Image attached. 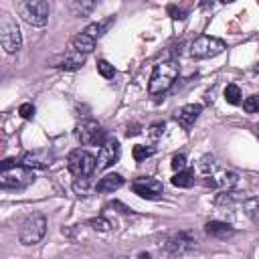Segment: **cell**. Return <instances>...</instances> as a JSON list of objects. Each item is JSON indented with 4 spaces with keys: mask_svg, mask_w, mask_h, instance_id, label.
<instances>
[{
    "mask_svg": "<svg viewBox=\"0 0 259 259\" xmlns=\"http://www.w3.org/2000/svg\"><path fill=\"white\" fill-rule=\"evenodd\" d=\"M200 111H202V107H200L198 103H188V105H184V107L178 111V123H180L182 127H186V130L192 127L194 121L198 119Z\"/></svg>",
    "mask_w": 259,
    "mask_h": 259,
    "instance_id": "obj_14",
    "label": "cell"
},
{
    "mask_svg": "<svg viewBox=\"0 0 259 259\" xmlns=\"http://www.w3.org/2000/svg\"><path fill=\"white\" fill-rule=\"evenodd\" d=\"M83 65H85V55H81L77 51H71L57 67L63 69V71H75V69H81Z\"/></svg>",
    "mask_w": 259,
    "mask_h": 259,
    "instance_id": "obj_17",
    "label": "cell"
},
{
    "mask_svg": "<svg viewBox=\"0 0 259 259\" xmlns=\"http://www.w3.org/2000/svg\"><path fill=\"white\" fill-rule=\"evenodd\" d=\"M243 210H245V214H247L255 225H259V198H249V200H245Z\"/></svg>",
    "mask_w": 259,
    "mask_h": 259,
    "instance_id": "obj_19",
    "label": "cell"
},
{
    "mask_svg": "<svg viewBox=\"0 0 259 259\" xmlns=\"http://www.w3.org/2000/svg\"><path fill=\"white\" fill-rule=\"evenodd\" d=\"M172 184L178 188H190L194 184V172L192 170H182V172H174L172 176Z\"/></svg>",
    "mask_w": 259,
    "mask_h": 259,
    "instance_id": "obj_18",
    "label": "cell"
},
{
    "mask_svg": "<svg viewBox=\"0 0 259 259\" xmlns=\"http://www.w3.org/2000/svg\"><path fill=\"white\" fill-rule=\"evenodd\" d=\"M67 168L73 176L77 178H87L89 174H93V170L97 168V158L93 154H89L87 150H73L67 158Z\"/></svg>",
    "mask_w": 259,
    "mask_h": 259,
    "instance_id": "obj_5",
    "label": "cell"
},
{
    "mask_svg": "<svg viewBox=\"0 0 259 259\" xmlns=\"http://www.w3.org/2000/svg\"><path fill=\"white\" fill-rule=\"evenodd\" d=\"M170 166H172L174 172H182V170L186 168V156H184V154H176V156H172Z\"/></svg>",
    "mask_w": 259,
    "mask_h": 259,
    "instance_id": "obj_25",
    "label": "cell"
},
{
    "mask_svg": "<svg viewBox=\"0 0 259 259\" xmlns=\"http://www.w3.org/2000/svg\"><path fill=\"white\" fill-rule=\"evenodd\" d=\"M47 233V219L38 212L30 214L22 225H20V231H18V239L22 245H36Z\"/></svg>",
    "mask_w": 259,
    "mask_h": 259,
    "instance_id": "obj_6",
    "label": "cell"
},
{
    "mask_svg": "<svg viewBox=\"0 0 259 259\" xmlns=\"http://www.w3.org/2000/svg\"><path fill=\"white\" fill-rule=\"evenodd\" d=\"M71 45H73V51H77V53H81V55H89V53L95 49V38L87 36L85 32H79L77 36H73Z\"/></svg>",
    "mask_w": 259,
    "mask_h": 259,
    "instance_id": "obj_16",
    "label": "cell"
},
{
    "mask_svg": "<svg viewBox=\"0 0 259 259\" xmlns=\"http://www.w3.org/2000/svg\"><path fill=\"white\" fill-rule=\"evenodd\" d=\"M225 99H227L231 105H239V103H241V89H239V85H235V83L227 85V87H225Z\"/></svg>",
    "mask_w": 259,
    "mask_h": 259,
    "instance_id": "obj_20",
    "label": "cell"
},
{
    "mask_svg": "<svg viewBox=\"0 0 259 259\" xmlns=\"http://www.w3.org/2000/svg\"><path fill=\"white\" fill-rule=\"evenodd\" d=\"M34 182V172L26 166H10V168H2L0 170V186L2 188H24L28 184Z\"/></svg>",
    "mask_w": 259,
    "mask_h": 259,
    "instance_id": "obj_4",
    "label": "cell"
},
{
    "mask_svg": "<svg viewBox=\"0 0 259 259\" xmlns=\"http://www.w3.org/2000/svg\"><path fill=\"white\" fill-rule=\"evenodd\" d=\"M77 138L81 144L85 146H103L107 140H105V134L101 130V125L95 121V119H85L77 125Z\"/></svg>",
    "mask_w": 259,
    "mask_h": 259,
    "instance_id": "obj_8",
    "label": "cell"
},
{
    "mask_svg": "<svg viewBox=\"0 0 259 259\" xmlns=\"http://www.w3.org/2000/svg\"><path fill=\"white\" fill-rule=\"evenodd\" d=\"M18 14L32 26H45L49 20V12H51V4L45 0H26V2H18L16 4Z\"/></svg>",
    "mask_w": 259,
    "mask_h": 259,
    "instance_id": "obj_3",
    "label": "cell"
},
{
    "mask_svg": "<svg viewBox=\"0 0 259 259\" xmlns=\"http://www.w3.org/2000/svg\"><path fill=\"white\" fill-rule=\"evenodd\" d=\"M119 144L115 140H107L101 148H99V154H97V170H105L109 168L111 164H115L119 160Z\"/></svg>",
    "mask_w": 259,
    "mask_h": 259,
    "instance_id": "obj_10",
    "label": "cell"
},
{
    "mask_svg": "<svg viewBox=\"0 0 259 259\" xmlns=\"http://www.w3.org/2000/svg\"><path fill=\"white\" fill-rule=\"evenodd\" d=\"M89 225H91L93 229H97V231H109V229H111V223H109L107 219H103V217L91 219V221H89Z\"/></svg>",
    "mask_w": 259,
    "mask_h": 259,
    "instance_id": "obj_27",
    "label": "cell"
},
{
    "mask_svg": "<svg viewBox=\"0 0 259 259\" xmlns=\"http://www.w3.org/2000/svg\"><path fill=\"white\" fill-rule=\"evenodd\" d=\"M176 77H178V65L174 61H162L152 71V77H150V83H148V91L152 95H162L172 87Z\"/></svg>",
    "mask_w": 259,
    "mask_h": 259,
    "instance_id": "obj_1",
    "label": "cell"
},
{
    "mask_svg": "<svg viewBox=\"0 0 259 259\" xmlns=\"http://www.w3.org/2000/svg\"><path fill=\"white\" fill-rule=\"evenodd\" d=\"M168 12L172 14L174 20H184V18H186V16H184V10H180V8H176V6H168Z\"/></svg>",
    "mask_w": 259,
    "mask_h": 259,
    "instance_id": "obj_30",
    "label": "cell"
},
{
    "mask_svg": "<svg viewBox=\"0 0 259 259\" xmlns=\"http://www.w3.org/2000/svg\"><path fill=\"white\" fill-rule=\"evenodd\" d=\"M243 109L247 113H257L259 111V95H251L243 101Z\"/></svg>",
    "mask_w": 259,
    "mask_h": 259,
    "instance_id": "obj_23",
    "label": "cell"
},
{
    "mask_svg": "<svg viewBox=\"0 0 259 259\" xmlns=\"http://www.w3.org/2000/svg\"><path fill=\"white\" fill-rule=\"evenodd\" d=\"M0 42H2V49L8 55L16 53L20 49V45H22L20 28H18L16 20L8 12H0Z\"/></svg>",
    "mask_w": 259,
    "mask_h": 259,
    "instance_id": "obj_2",
    "label": "cell"
},
{
    "mask_svg": "<svg viewBox=\"0 0 259 259\" xmlns=\"http://www.w3.org/2000/svg\"><path fill=\"white\" fill-rule=\"evenodd\" d=\"M227 49V45L217 38V36H208V34H200L198 38H194L192 47H190V55L194 59H210L221 55Z\"/></svg>",
    "mask_w": 259,
    "mask_h": 259,
    "instance_id": "obj_7",
    "label": "cell"
},
{
    "mask_svg": "<svg viewBox=\"0 0 259 259\" xmlns=\"http://www.w3.org/2000/svg\"><path fill=\"white\" fill-rule=\"evenodd\" d=\"M204 233L208 237H214V239H231L235 235V229L223 221H208L204 225Z\"/></svg>",
    "mask_w": 259,
    "mask_h": 259,
    "instance_id": "obj_13",
    "label": "cell"
},
{
    "mask_svg": "<svg viewBox=\"0 0 259 259\" xmlns=\"http://www.w3.org/2000/svg\"><path fill=\"white\" fill-rule=\"evenodd\" d=\"M123 186V178L119 174H105L103 178H99V182L95 184L97 192H113L117 188Z\"/></svg>",
    "mask_w": 259,
    "mask_h": 259,
    "instance_id": "obj_15",
    "label": "cell"
},
{
    "mask_svg": "<svg viewBox=\"0 0 259 259\" xmlns=\"http://www.w3.org/2000/svg\"><path fill=\"white\" fill-rule=\"evenodd\" d=\"M73 188H75L77 194L85 196V194H87V178H77L75 184H73Z\"/></svg>",
    "mask_w": 259,
    "mask_h": 259,
    "instance_id": "obj_29",
    "label": "cell"
},
{
    "mask_svg": "<svg viewBox=\"0 0 259 259\" xmlns=\"http://www.w3.org/2000/svg\"><path fill=\"white\" fill-rule=\"evenodd\" d=\"M97 71H99V75L105 77V79H111V77L115 75L113 65H111L109 61H105V59H99V61H97Z\"/></svg>",
    "mask_w": 259,
    "mask_h": 259,
    "instance_id": "obj_22",
    "label": "cell"
},
{
    "mask_svg": "<svg viewBox=\"0 0 259 259\" xmlns=\"http://www.w3.org/2000/svg\"><path fill=\"white\" fill-rule=\"evenodd\" d=\"M18 113H20L24 119H28V117L34 115V105H32V103H22V105L18 107Z\"/></svg>",
    "mask_w": 259,
    "mask_h": 259,
    "instance_id": "obj_28",
    "label": "cell"
},
{
    "mask_svg": "<svg viewBox=\"0 0 259 259\" xmlns=\"http://www.w3.org/2000/svg\"><path fill=\"white\" fill-rule=\"evenodd\" d=\"M20 164L22 166H26V168H47V166H51V156H49V152H40V150H36V152H26L24 156H22V160H20Z\"/></svg>",
    "mask_w": 259,
    "mask_h": 259,
    "instance_id": "obj_12",
    "label": "cell"
},
{
    "mask_svg": "<svg viewBox=\"0 0 259 259\" xmlns=\"http://www.w3.org/2000/svg\"><path fill=\"white\" fill-rule=\"evenodd\" d=\"M194 245H196V241H194V237L190 233H178V235H174V237H170L166 241V249L170 253H174V255H182V253L190 251Z\"/></svg>",
    "mask_w": 259,
    "mask_h": 259,
    "instance_id": "obj_11",
    "label": "cell"
},
{
    "mask_svg": "<svg viewBox=\"0 0 259 259\" xmlns=\"http://www.w3.org/2000/svg\"><path fill=\"white\" fill-rule=\"evenodd\" d=\"M152 154H154V148H150V146H142V144H136V146L132 148V156H134V160H136V162H142V160L150 158Z\"/></svg>",
    "mask_w": 259,
    "mask_h": 259,
    "instance_id": "obj_21",
    "label": "cell"
},
{
    "mask_svg": "<svg viewBox=\"0 0 259 259\" xmlns=\"http://www.w3.org/2000/svg\"><path fill=\"white\" fill-rule=\"evenodd\" d=\"M237 174L235 172H223L221 174V178H219V182L223 184V186H227V188H231V186H235L237 184Z\"/></svg>",
    "mask_w": 259,
    "mask_h": 259,
    "instance_id": "obj_26",
    "label": "cell"
},
{
    "mask_svg": "<svg viewBox=\"0 0 259 259\" xmlns=\"http://www.w3.org/2000/svg\"><path fill=\"white\" fill-rule=\"evenodd\" d=\"M150 130H152V132H150V134H152V136H154V138H158V136H160V134H162V132H164V123H154V125H152V127H150Z\"/></svg>",
    "mask_w": 259,
    "mask_h": 259,
    "instance_id": "obj_31",
    "label": "cell"
},
{
    "mask_svg": "<svg viewBox=\"0 0 259 259\" xmlns=\"http://www.w3.org/2000/svg\"><path fill=\"white\" fill-rule=\"evenodd\" d=\"M71 8L75 10L77 16H85V14H89V12L93 10V4H91V2H73Z\"/></svg>",
    "mask_w": 259,
    "mask_h": 259,
    "instance_id": "obj_24",
    "label": "cell"
},
{
    "mask_svg": "<svg viewBox=\"0 0 259 259\" xmlns=\"http://www.w3.org/2000/svg\"><path fill=\"white\" fill-rule=\"evenodd\" d=\"M132 190H134L138 196H142V198L156 200V198L162 196L164 186H162V182L156 180V178H138V180L132 182Z\"/></svg>",
    "mask_w": 259,
    "mask_h": 259,
    "instance_id": "obj_9",
    "label": "cell"
}]
</instances>
